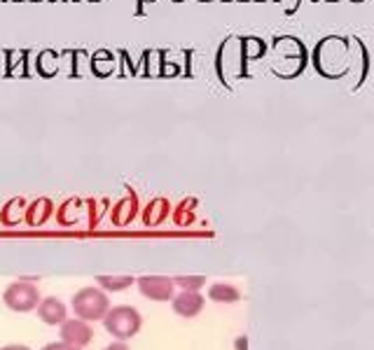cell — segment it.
Masks as SVG:
<instances>
[{"mask_svg":"<svg viewBox=\"0 0 374 350\" xmlns=\"http://www.w3.org/2000/svg\"><path fill=\"white\" fill-rule=\"evenodd\" d=\"M103 327L115 341H129L141 332L143 318L134 306H115L103 318Z\"/></svg>","mask_w":374,"mask_h":350,"instance_id":"cell-1","label":"cell"},{"mask_svg":"<svg viewBox=\"0 0 374 350\" xmlns=\"http://www.w3.org/2000/svg\"><path fill=\"white\" fill-rule=\"evenodd\" d=\"M110 311V299L101 287H82L73 297V313L85 322L103 320Z\"/></svg>","mask_w":374,"mask_h":350,"instance_id":"cell-2","label":"cell"},{"mask_svg":"<svg viewBox=\"0 0 374 350\" xmlns=\"http://www.w3.org/2000/svg\"><path fill=\"white\" fill-rule=\"evenodd\" d=\"M40 290L29 280H17V283H10L5 287L3 292V301L5 306L10 308V311L15 313H29V311H36L38 304H40Z\"/></svg>","mask_w":374,"mask_h":350,"instance_id":"cell-3","label":"cell"},{"mask_svg":"<svg viewBox=\"0 0 374 350\" xmlns=\"http://www.w3.org/2000/svg\"><path fill=\"white\" fill-rule=\"evenodd\" d=\"M136 285L143 297L150 301H171L176 297L173 278H166V276H141L136 280Z\"/></svg>","mask_w":374,"mask_h":350,"instance_id":"cell-4","label":"cell"},{"mask_svg":"<svg viewBox=\"0 0 374 350\" xmlns=\"http://www.w3.org/2000/svg\"><path fill=\"white\" fill-rule=\"evenodd\" d=\"M59 327H61V329H59L61 341L68 343V346L85 348V346H89V343H92V339H94L92 325H89V322H85V320H80V318L61 322Z\"/></svg>","mask_w":374,"mask_h":350,"instance_id":"cell-5","label":"cell"},{"mask_svg":"<svg viewBox=\"0 0 374 350\" xmlns=\"http://www.w3.org/2000/svg\"><path fill=\"white\" fill-rule=\"evenodd\" d=\"M173 304V313L180 315V318H195V315H199L204 311V294L199 292H183L180 290V294H176V297L171 299Z\"/></svg>","mask_w":374,"mask_h":350,"instance_id":"cell-6","label":"cell"},{"mask_svg":"<svg viewBox=\"0 0 374 350\" xmlns=\"http://www.w3.org/2000/svg\"><path fill=\"white\" fill-rule=\"evenodd\" d=\"M38 318L45 322V325H61V322L68 320V311H66V304L57 297H47V299H40L38 304Z\"/></svg>","mask_w":374,"mask_h":350,"instance_id":"cell-7","label":"cell"},{"mask_svg":"<svg viewBox=\"0 0 374 350\" xmlns=\"http://www.w3.org/2000/svg\"><path fill=\"white\" fill-rule=\"evenodd\" d=\"M209 297L218 304H234V301L241 299V292L230 283H216L209 287Z\"/></svg>","mask_w":374,"mask_h":350,"instance_id":"cell-8","label":"cell"},{"mask_svg":"<svg viewBox=\"0 0 374 350\" xmlns=\"http://www.w3.org/2000/svg\"><path fill=\"white\" fill-rule=\"evenodd\" d=\"M96 285H99L103 292H120V290H127L131 285H136V278L134 276H96Z\"/></svg>","mask_w":374,"mask_h":350,"instance_id":"cell-9","label":"cell"},{"mask_svg":"<svg viewBox=\"0 0 374 350\" xmlns=\"http://www.w3.org/2000/svg\"><path fill=\"white\" fill-rule=\"evenodd\" d=\"M36 70H40V75H45V77L57 75V70H59V54L52 52V49H45V52H40L38 61H36Z\"/></svg>","mask_w":374,"mask_h":350,"instance_id":"cell-10","label":"cell"},{"mask_svg":"<svg viewBox=\"0 0 374 350\" xmlns=\"http://www.w3.org/2000/svg\"><path fill=\"white\" fill-rule=\"evenodd\" d=\"M113 54L110 52H106V49H99L94 56H92V70H94V75H99V77H103V75H110L113 73Z\"/></svg>","mask_w":374,"mask_h":350,"instance_id":"cell-11","label":"cell"},{"mask_svg":"<svg viewBox=\"0 0 374 350\" xmlns=\"http://www.w3.org/2000/svg\"><path fill=\"white\" fill-rule=\"evenodd\" d=\"M52 213V203L47 201V199H38L33 206L29 208V224H33V227H38V224H43L47 217H50Z\"/></svg>","mask_w":374,"mask_h":350,"instance_id":"cell-12","label":"cell"},{"mask_svg":"<svg viewBox=\"0 0 374 350\" xmlns=\"http://www.w3.org/2000/svg\"><path fill=\"white\" fill-rule=\"evenodd\" d=\"M173 285L180 287L183 292H199L206 285V276H176Z\"/></svg>","mask_w":374,"mask_h":350,"instance_id":"cell-13","label":"cell"},{"mask_svg":"<svg viewBox=\"0 0 374 350\" xmlns=\"http://www.w3.org/2000/svg\"><path fill=\"white\" fill-rule=\"evenodd\" d=\"M71 59H73V75L80 77L82 73H85L82 68L87 66V52H82V49H73V52H71Z\"/></svg>","mask_w":374,"mask_h":350,"instance_id":"cell-14","label":"cell"},{"mask_svg":"<svg viewBox=\"0 0 374 350\" xmlns=\"http://www.w3.org/2000/svg\"><path fill=\"white\" fill-rule=\"evenodd\" d=\"M43 350H80V348L68 346V343H64V341H57V343H47Z\"/></svg>","mask_w":374,"mask_h":350,"instance_id":"cell-15","label":"cell"},{"mask_svg":"<svg viewBox=\"0 0 374 350\" xmlns=\"http://www.w3.org/2000/svg\"><path fill=\"white\" fill-rule=\"evenodd\" d=\"M103 350H129V346H127V341H115V343H110V346H106Z\"/></svg>","mask_w":374,"mask_h":350,"instance_id":"cell-16","label":"cell"},{"mask_svg":"<svg viewBox=\"0 0 374 350\" xmlns=\"http://www.w3.org/2000/svg\"><path fill=\"white\" fill-rule=\"evenodd\" d=\"M0 350H31L29 346H22V343H10V346H3Z\"/></svg>","mask_w":374,"mask_h":350,"instance_id":"cell-17","label":"cell"},{"mask_svg":"<svg viewBox=\"0 0 374 350\" xmlns=\"http://www.w3.org/2000/svg\"><path fill=\"white\" fill-rule=\"evenodd\" d=\"M145 3H155V0H136V14L138 17H143V5Z\"/></svg>","mask_w":374,"mask_h":350,"instance_id":"cell-18","label":"cell"},{"mask_svg":"<svg viewBox=\"0 0 374 350\" xmlns=\"http://www.w3.org/2000/svg\"><path fill=\"white\" fill-rule=\"evenodd\" d=\"M237 348H239V350H246V348H248V341H246V336H244V339H239V341H237Z\"/></svg>","mask_w":374,"mask_h":350,"instance_id":"cell-19","label":"cell"},{"mask_svg":"<svg viewBox=\"0 0 374 350\" xmlns=\"http://www.w3.org/2000/svg\"><path fill=\"white\" fill-rule=\"evenodd\" d=\"M176 3H178V0H176Z\"/></svg>","mask_w":374,"mask_h":350,"instance_id":"cell-20","label":"cell"}]
</instances>
